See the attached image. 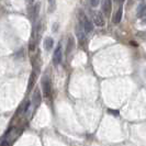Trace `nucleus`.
I'll list each match as a JSON object with an SVG mask.
<instances>
[{
  "mask_svg": "<svg viewBox=\"0 0 146 146\" xmlns=\"http://www.w3.org/2000/svg\"><path fill=\"white\" fill-rule=\"evenodd\" d=\"M146 11V1H142L137 7V15L139 18L144 15V12Z\"/></svg>",
  "mask_w": 146,
  "mask_h": 146,
  "instance_id": "1a4fd4ad",
  "label": "nucleus"
},
{
  "mask_svg": "<svg viewBox=\"0 0 146 146\" xmlns=\"http://www.w3.org/2000/svg\"><path fill=\"white\" fill-rule=\"evenodd\" d=\"M53 45H54V40L52 37H46L44 40V48L46 51H51L53 48Z\"/></svg>",
  "mask_w": 146,
  "mask_h": 146,
  "instance_id": "6e6552de",
  "label": "nucleus"
},
{
  "mask_svg": "<svg viewBox=\"0 0 146 146\" xmlns=\"http://www.w3.org/2000/svg\"><path fill=\"white\" fill-rule=\"evenodd\" d=\"M108 112H109V113H111L112 115H115V117H117V115H119V111H117V110L108 109Z\"/></svg>",
  "mask_w": 146,
  "mask_h": 146,
  "instance_id": "4468645a",
  "label": "nucleus"
},
{
  "mask_svg": "<svg viewBox=\"0 0 146 146\" xmlns=\"http://www.w3.org/2000/svg\"><path fill=\"white\" fill-rule=\"evenodd\" d=\"M41 101H42V96L40 94V91L36 89L35 94L33 96V106H34V110H36L38 108V106L41 104Z\"/></svg>",
  "mask_w": 146,
  "mask_h": 146,
  "instance_id": "423d86ee",
  "label": "nucleus"
},
{
  "mask_svg": "<svg viewBox=\"0 0 146 146\" xmlns=\"http://www.w3.org/2000/svg\"><path fill=\"white\" fill-rule=\"evenodd\" d=\"M111 7H112V1L104 0L102 1V12L106 15H109L111 12Z\"/></svg>",
  "mask_w": 146,
  "mask_h": 146,
  "instance_id": "39448f33",
  "label": "nucleus"
},
{
  "mask_svg": "<svg viewBox=\"0 0 146 146\" xmlns=\"http://www.w3.org/2000/svg\"><path fill=\"white\" fill-rule=\"evenodd\" d=\"M81 22H82V28H84V31L86 32V33H89V32H91L92 30H94V25H92V23L91 21L88 19L86 15H81Z\"/></svg>",
  "mask_w": 146,
  "mask_h": 146,
  "instance_id": "7ed1b4c3",
  "label": "nucleus"
},
{
  "mask_svg": "<svg viewBox=\"0 0 146 146\" xmlns=\"http://www.w3.org/2000/svg\"><path fill=\"white\" fill-rule=\"evenodd\" d=\"M73 47H74V38L70 36L69 38H68V44H67V50H66V53H67V54H69Z\"/></svg>",
  "mask_w": 146,
  "mask_h": 146,
  "instance_id": "9b49d317",
  "label": "nucleus"
},
{
  "mask_svg": "<svg viewBox=\"0 0 146 146\" xmlns=\"http://www.w3.org/2000/svg\"><path fill=\"white\" fill-rule=\"evenodd\" d=\"M34 50H35V43H34V42H31L29 45V51L34 52Z\"/></svg>",
  "mask_w": 146,
  "mask_h": 146,
  "instance_id": "2eb2a0df",
  "label": "nucleus"
},
{
  "mask_svg": "<svg viewBox=\"0 0 146 146\" xmlns=\"http://www.w3.org/2000/svg\"><path fill=\"white\" fill-rule=\"evenodd\" d=\"M30 101H27V102L24 103V108H23V113H27V111L29 110V108H30Z\"/></svg>",
  "mask_w": 146,
  "mask_h": 146,
  "instance_id": "ddd939ff",
  "label": "nucleus"
},
{
  "mask_svg": "<svg viewBox=\"0 0 146 146\" xmlns=\"http://www.w3.org/2000/svg\"><path fill=\"white\" fill-rule=\"evenodd\" d=\"M35 77H36V75L35 73L33 72V73L31 74V76H30V81H29V91L33 88L34 86V82H35Z\"/></svg>",
  "mask_w": 146,
  "mask_h": 146,
  "instance_id": "9d476101",
  "label": "nucleus"
},
{
  "mask_svg": "<svg viewBox=\"0 0 146 146\" xmlns=\"http://www.w3.org/2000/svg\"><path fill=\"white\" fill-rule=\"evenodd\" d=\"M94 22H95V24L97 27H104L106 20H104L102 13L100 11L94 12Z\"/></svg>",
  "mask_w": 146,
  "mask_h": 146,
  "instance_id": "20e7f679",
  "label": "nucleus"
},
{
  "mask_svg": "<svg viewBox=\"0 0 146 146\" xmlns=\"http://www.w3.org/2000/svg\"><path fill=\"white\" fill-rule=\"evenodd\" d=\"M62 57H63V52H62V46L59 44L54 52V55H53V64L55 66L59 65L62 62Z\"/></svg>",
  "mask_w": 146,
  "mask_h": 146,
  "instance_id": "f03ea898",
  "label": "nucleus"
},
{
  "mask_svg": "<svg viewBox=\"0 0 146 146\" xmlns=\"http://www.w3.org/2000/svg\"><path fill=\"white\" fill-rule=\"evenodd\" d=\"M99 3H100V1H98V0H92V1H90V6H91V7H97Z\"/></svg>",
  "mask_w": 146,
  "mask_h": 146,
  "instance_id": "dca6fc26",
  "label": "nucleus"
},
{
  "mask_svg": "<svg viewBox=\"0 0 146 146\" xmlns=\"http://www.w3.org/2000/svg\"><path fill=\"white\" fill-rule=\"evenodd\" d=\"M42 87H43L44 97L45 98H48L51 96V92H52V82H51V79L47 76L43 77V79H42Z\"/></svg>",
  "mask_w": 146,
  "mask_h": 146,
  "instance_id": "f257e3e1",
  "label": "nucleus"
},
{
  "mask_svg": "<svg viewBox=\"0 0 146 146\" xmlns=\"http://www.w3.org/2000/svg\"><path fill=\"white\" fill-rule=\"evenodd\" d=\"M122 5H123V3H122ZM122 5L119 7L117 11L115 12L114 17H113V23H119V22L121 21V18H122V12H123V7H122Z\"/></svg>",
  "mask_w": 146,
  "mask_h": 146,
  "instance_id": "0eeeda50",
  "label": "nucleus"
},
{
  "mask_svg": "<svg viewBox=\"0 0 146 146\" xmlns=\"http://www.w3.org/2000/svg\"><path fill=\"white\" fill-rule=\"evenodd\" d=\"M48 3H50V10H48V11H50V12L54 11V9H55V6H56V2H55V1H50Z\"/></svg>",
  "mask_w": 146,
  "mask_h": 146,
  "instance_id": "f8f14e48",
  "label": "nucleus"
},
{
  "mask_svg": "<svg viewBox=\"0 0 146 146\" xmlns=\"http://www.w3.org/2000/svg\"><path fill=\"white\" fill-rule=\"evenodd\" d=\"M0 146H10V144L8 143L7 141H2V142H1V144H0Z\"/></svg>",
  "mask_w": 146,
  "mask_h": 146,
  "instance_id": "f3484780",
  "label": "nucleus"
}]
</instances>
